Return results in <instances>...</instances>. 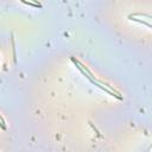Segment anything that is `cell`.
<instances>
[{"label": "cell", "instance_id": "1", "mask_svg": "<svg viewBox=\"0 0 152 152\" xmlns=\"http://www.w3.org/2000/svg\"><path fill=\"white\" fill-rule=\"evenodd\" d=\"M91 83L93 84H95L96 87H99L100 89H102L103 91H106L107 94H109L110 96H114V97H116V99H119V100H121L122 99V96L112 87V86H109V84H107V83H104V82H102V81H99V80H93L91 81Z\"/></svg>", "mask_w": 152, "mask_h": 152}, {"label": "cell", "instance_id": "2", "mask_svg": "<svg viewBox=\"0 0 152 152\" xmlns=\"http://www.w3.org/2000/svg\"><path fill=\"white\" fill-rule=\"evenodd\" d=\"M71 61L75 63V65H77L78 70H80V71H81V72H82V74H83V75H84V76H86L90 82H91L93 80H95V77L93 76V74L90 72V70H89L87 66H84V65H83L78 59H75V57H71Z\"/></svg>", "mask_w": 152, "mask_h": 152}, {"label": "cell", "instance_id": "3", "mask_svg": "<svg viewBox=\"0 0 152 152\" xmlns=\"http://www.w3.org/2000/svg\"><path fill=\"white\" fill-rule=\"evenodd\" d=\"M0 127L2 129H6V124H5V120H4V118L1 115H0Z\"/></svg>", "mask_w": 152, "mask_h": 152}, {"label": "cell", "instance_id": "4", "mask_svg": "<svg viewBox=\"0 0 152 152\" xmlns=\"http://www.w3.org/2000/svg\"><path fill=\"white\" fill-rule=\"evenodd\" d=\"M24 4L30 5V6H34V7H40V5H39V4H32V2H24Z\"/></svg>", "mask_w": 152, "mask_h": 152}]
</instances>
